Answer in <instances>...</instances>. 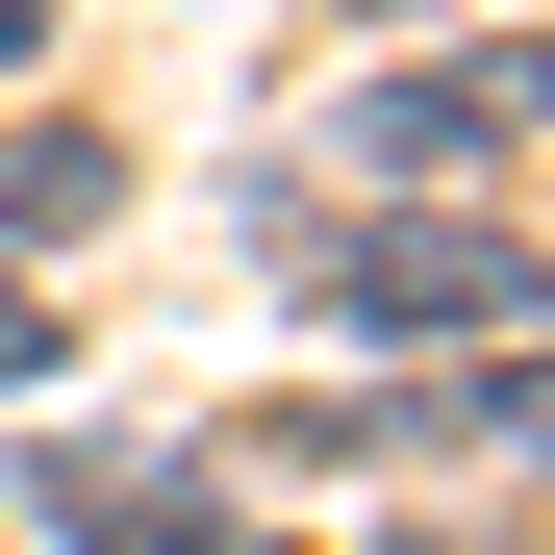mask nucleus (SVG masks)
<instances>
[{
    "mask_svg": "<svg viewBox=\"0 0 555 555\" xmlns=\"http://www.w3.org/2000/svg\"><path fill=\"white\" fill-rule=\"evenodd\" d=\"M304 304L328 328H480V353H530V253L505 228H304Z\"/></svg>",
    "mask_w": 555,
    "mask_h": 555,
    "instance_id": "obj_1",
    "label": "nucleus"
},
{
    "mask_svg": "<svg viewBox=\"0 0 555 555\" xmlns=\"http://www.w3.org/2000/svg\"><path fill=\"white\" fill-rule=\"evenodd\" d=\"M505 152H530V76H505V51L379 76V102H353V177H505Z\"/></svg>",
    "mask_w": 555,
    "mask_h": 555,
    "instance_id": "obj_2",
    "label": "nucleus"
},
{
    "mask_svg": "<svg viewBox=\"0 0 555 555\" xmlns=\"http://www.w3.org/2000/svg\"><path fill=\"white\" fill-rule=\"evenodd\" d=\"M51 530L76 555H228V505H177L152 454H51Z\"/></svg>",
    "mask_w": 555,
    "mask_h": 555,
    "instance_id": "obj_3",
    "label": "nucleus"
},
{
    "mask_svg": "<svg viewBox=\"0 0 555 555\" xmlns=\"http://www.w3.org/2000/svg\"><path fill=\"white\" fill-rule=\"evenodd\" d=\"M102 203H127L102 127H0V228H102Z\"/></svg>",
    "mask_w": 555,
    "mask_h": 555,
    "instance_id": "obj_4",
    "label": "nucleus"
},
{
    "mask_svg": "<svg viewBox=\"0 0 555 555\" xmlns=\"http://www.w3.org/2000/svg\"><path fill=\"white\" fill-rule=\"evenodd\" d=\"M0 379H51V278H0Z\"/></svg>",
    "mask_w": 555,
    "mask_h": 555,
    "instance_id": "obj_5",
    "label": "nucleus"
},
{
    "mask_svg": "<svg viewBox=\"0 0 555 555\" xmlns=\"http://www.w3.org/2000/svg\"><path fill=\"white\" fill-rule=\"evenodd\" d=\"M26 26H51V0H0V51H26Z\"/></svg>",
    "mask_w": 555,
    "mask_h": 555,
    "instance_id": "obj_6",
    "label": "nucleus"
}]
</instances>
